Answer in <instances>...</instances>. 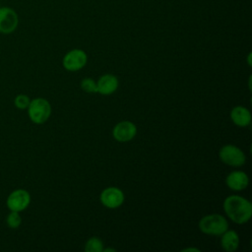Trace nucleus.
Wrapping results in <instances>:
<instances>
[{"instance_id":"f257e3e1","label":"nucleus","mask_w":252,"mask_h":252,"mask_svg":"<svg viewBox=\"0 0 252 252\" xmlns=\"http://www.w3.org/2000/svg\"><path fill=\"white\" fill-rule=\"evenodd\" d=\"M223 210L228 218L236 223L247 222L252 216V205L243 197L232 195L223 202Z\"/></svg>"},{"instance_id":"f03ea898","label":"nucleus","mask_w":252,"mask_h":252,"mask_svg":"<svg viewBox=\"0 0 252 252\" xmlns=\"http://www.w3.org/2000/svg\"><path fill=\"white\" fill-rule=\"evenodd\" d=\"M27 109L30 119L35 124H42L46 122L51 114L50 103L42 97L32 99Z\"/></svg>"},{"instance_id":"7ed1b4c3","label":"nucleus","mask_w":252,"mask_h":252,"mask_svg":"<svg viewBox=\"0 0 252 252\" xmlns=\"http://www.w3.org/2000/svg\"><path fill=\"white\" fill-rule=\"evenodd\" d=\"M199 227L201 231L206 234L221 235L228 229V223L222 216L213 214L202 218L199 222Z\"/></svg>"},{"instance_id":"20e7f679","label":"nucleus","mask_w":252,"mask_h":252,"mask_svg":"<svg viewBox=\"0 0 252 252\" xmlns=\"http://www.w3.org/2000/svg\"><path fill=\"white\" fill-rule=\"evenodd\" d=\"M31 203V195L25 189H15L12 191L6 200L7 208L10 211L22 212L26 210Z\"/></svg>"},{"instance_id":"39448f33","label":"nucleus","mask_w":252,"mask_h":252,"mask_svg":"<svg viewBox=\"0 0 252 252\" xmlns=\"http://www.w3.org/2000/svg\"><path fill=\"white\" fill-rule=\"evenodd\" d=\"M18 25L17 12L10 7H0V33L10 34L16 31Z\"/></svg>"},{"instance_id":"423d86ee","label":"nucleus","mask_w":252,"mask_h":252,"mask_svg":"<svg viewBox=\"0 0 252 252\" xmlns=\"http://www.w3.org/2000/svg\"><path fill=\"white\" fill-rule=\"evenodd\" d=\"M220 158L226 164L231 166H241L244 164L246 158L244 153L233 145L223 146L220 150Z\"/></svg>"},{"instance_id":"0eeeda50","label":"nucleus","mask_w":252,"mask_h":252,"mask_svg":"<svg viewBox=\"0 0 252 252\" xmlns=\"http://www.w3.org/2000/svg\"><path fill=\"white\" fill-rule=\"evenodd\" d=\"M88 61L87 54L82 49H73L66 53L63 58V66L66 70L77 71L83 68Z\"/></svg>"},{"instance_id":"6e6552de","label":"nucleus","mask_w":252,"mask_h":252,"mask_svg":"<svg viewBox=\"0 0 252 252\" xmlns=\"http://www.w3.org/2000/svg\"><path fill=\"white\" fill-rule=\"evenodd\" d=\"M124 201L123 192L116 187L105 188L100 194V202L109 209H115L122 205Z\"/></svg>"},{"instance_id":"1a4fd4ad","label":"nucleus","mask_w":252,"mask_h":252,"mask_svg":"<svg viewBox=\"0 0 252 252\" xmlns=\"http://www.w3.org/2000/svg\"><path fill=\"white\" fill-rule=\"evenodd\" d=\"M137 133L136 126L130 121H122L116 124L113 128L112 134L118 142H128L132 140Z\"/></svg>"},{"instance_id":"9d476101","label":"nucleus","mask_w":252,"mask_h":252,"mask_svg":"<svg viewBox=\"0 0 252 252\" xmlns=\"http://www.w3.org/2000/svg\"><path fill=\"white\" fill-rule=\"evenodd\" d=\"M225 182L230 189L234 191H241L247 187L249 178L243 171H232L226 176Z\"/></svg>"},{"instance_id":"9b49d317","label":"nucleus","mask_w":252,"mask_h":252,"mask_svg":"<svg viewBox=\"0 0 252 252\" xmlns=\"http://www.w3.org/2000/svg\"><path fill=\"white\" fill-rule=\"evenodd\" d=\"M97 93L101 94H110L114 93L118 88V80L115 76L107 74L100 77L96 83Z\"/></svg>"},{"instance_id":"f8f14e48","label":"nucleus","mask_w":252,"mask_h":252,"mask_svg":"<svg viewBox=\"0 0 252 252\" xmlns=\"http://www.w3.org/2000/svg\"><path fill=\"white\" fill-rule=\"evenodd\" d=\"M230 117L233 123L239 127H246L251 122L250 111L243 106H236L230 112Z\"/></svg>"},{"instance_id":"ddd939ff","label":"nucleus","mask_w":252,"mask_h":252,"mask_svg":"<svg viewBox=\"0 0 252 252\" xmlns=\"http://www.w3.org/2000/svg\"><path fill=\"white\" fill-rule=\"evenodd\" d=\"M220 245L227 252L235 251L239 245L238 234L234 230H225L221 234Z\"/></svg>"},{"instance_id":"4468645a","label":"nucleus","mask_w":252,"mask_h":252,"mask_svg":"<svg viewBox=\"0 0 252 252\" xmlns=\"http://www.w3.org/2000/svg\"><path fill=\"white\" fill-rule=\"evenodd\" d=\"M22 223V217L19 212L10 211V213L6 217V224L13 229L18 228Z\"/></svg>"},{"instance_id":"2eb2a0df","label":"nucleus","mask_w":252,"mask_h":252,"mask_svg":"<svg viewBox=\"0 0 252 252\" xmlns=\"http://www.w3.org/2000/svg\"><path fill=\"white\" fill-rule=\"evenodd\" d=\"M102 250H103V243L97 237L90 238L85 245V251L87 252H101Z\"/></svg>"},{"instance_id":"dca6fc26","label":"nucleus","mask_w":252,"mask_h":252,"mask_svg":"<svg viewBox=\"0 0 252 252\" xmlns=\"http://www.w3.org/2000/svg\"><path fill=\"white\" fill-rule=\"evenodd\" d=\"M31 102V98L27 95V94H18L15 99H14V104L15 106L18 108V109H27L29 104Z\"/></svg>"},{"instance_id":"f3484780","label":"nucleus","mask_w":252,"mask_h":252,"mask_svg":"<svg viewBox=\"0 0 252 252\" xmlns=\"http://www.w3.org/2000/svg\"><path fill=\"white\" fill-rule=\"evenodd\" d=\"M81 88L87 92V93H97V88H96V83L91 79V78H86L81 82Z\"/></svg>"},{"instance_id":"a211bd4d","label":"nucleus","mask_w":252,"mask_h":252,"mask_svg":"<svg viewBox=\"0 0 252 252\" xmlns=\"http://www.w3.org/2000/svg\"><path fill=\"white\" fill-rule=\"evenodd\" d=\"M183 251H196V252H199L200 250L197 249V248H186V249H184Z\"/></svg>"},{"instance_id":"6ab92c4d","label":"nucleus","mask_w":252,"mask_h":252,"mask_svg":"<svg viewBox=\"0 0 252 252\" xmlns=\"http://www.w3.org/2000/svg\"><path fill=\"white\" fill-rule=\"evenodd\" d=\"M250 58H251V53L248 54V64H249V66H251V60H250Z\"/></svg>"},{"instance_id":"aec40b11","label":"nucleus","mask_w":252,"mask_h":252,"mask_svg":"<svg viewBox=\"0 0 252 252\" xmlns=\"http://www.w3.org/2000/svg\"><path fill=\"white\" fill-rule=\"evenodd\" d=\"M102 251H104V252H108V251H113V252H114L115 250H114V249H111V248H107V249H103Z\"/></svg>"}]
</instances>
